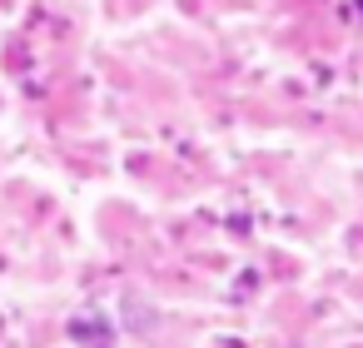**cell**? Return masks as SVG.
<instances>
[{"instance_id":"obj_2","label":"cell","mask_w":363,"mask_h":348,"mask_svg":"<svg viewBox=\"0 0 363 348\" xmlns=\"http://www.w3.org/2000/svg\"><path fill=\"white\" fill-rule=\"evenodd\" d=\"M358 11H363V0H358Z\"/></svg>"},{"instance_id":"obj_1","label":"cell","mask_w":363,"mask_h":348,"mask_svg":"<svg viewBox=\"0 0 363 348\" xmlns=\"http://www.w3.org/2000/svg\"><path fill=\"white\" fill-rule=\"evenodd\" d=\"M70 338L75 343H95V348H110V323L100 313H75L70 318Z\"/></svg>"}]
</instances>
